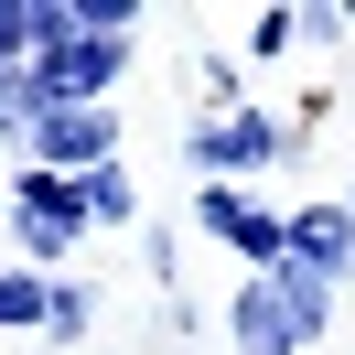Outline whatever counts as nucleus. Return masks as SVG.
<instances>
[{
  "label": "nucleus",
  "instance_id": "1",
  "mask_svg": "<svg viewBox=\"0 0 355 355\" xmlns=\"http://www.w3.org/2000/svg\"><path fill=\"white\" fill-rule=\"evenodd\" d=\"M87 226H97V216H87V183L33 173V162L11 173V237H22V269H54L76 237H87Z\"/></svg>",
  "mask_w": 355,
  "mask_h": 355
},
{
  "label": "nucleus",
  "instance_id": "2",
  "mask_svg": "<svg viewBox=\"0 0 355 355\" xmlns=\"http://www.w3.org/2000/svg\"><path fill=\"white\" fill-rule=\"evenodd\" d=\"M119 76H130V44H119V33H76V44L33 54V97H44V108H108Z\"/></svg>",
  "mask_w": 355,
  "mask_h": 355
},
{
  "label": "nucleus",
  "instance_id": "3",
  "mask_svg": "<svg viewBox=\"0 0 355 355\" xmlns=\"http://www.w3.org/2000/svg\"><path fill=\"white\" fill-rule=\"evenodd\" d=\"M22 162H33V173H65V183L108 173V162H119V108H44L33 140H22Z\"/></svg>",
  "mask_w": 355,
  "mask_h": 355
},
{
  "label": "nucleus",
  "instance_id": "4",
  "mask_svg": "<svg viewBox=\"0 0 355 355\" xmlns=\"http://www.w3.org/2000/svg\"><path fill=\"white\" fill-rule=\"evenodd\" d=\"M194 216H205V226H216V237L248 259V280H269V269L291 259V216H269V194H248V183H205V194H194Z\"/></svg>",
  "mask_w": 355,
  "mask_h": 355
},
{
  "label": "nucleus",
  "instance_id": "5",
  "mask_svg": "<svg viewBox=\"0 0 355 355\" xmlns=\"http://www.w3.org/2000/svg\"><path fill=\"white\" fill-rule=\"evenodd\" d=\"M280 151H291V119H280V108H226V119H205V130H194L205 183H248V173H269Z\"/></svg>",
  "mask_w": 355,
  "mask_h": 355
},
{
  "label": "nucleus",
  "instance_id": "6",
  "mask_svg": "<svg viewBox=\"0 0 355 355\" xmlns=\"http://www.w3.org/2000/svg\"><path fill=\"white\" fill-rule=\"evenodd\" d=\"M269 302H280L291 345H323V334H334V302H345V280H334V269H312V259H280V269H269Z\"/></svg>",
  "mask_w": 355,
  "mask_h": 355
},
{
  "label": "nucleus",
  "instance_id": "7",
  "mask_svg": "<svg viewBox=\"0 0 355 355\" xmlns=\"http://www.w3.org/2000/svg\"><path fill=\"white\" fill-rule=\"evenodd\" d=\"M291 259H312V269L345 280V259H355V205H302V216H291Z\"/></svg>",
  "mask_w": 355,
  "mask_h": 355
},
{
  "label": "nucleus",
  "instance_id": "8",
  "mask_svg": "<svg viewBox=\"0 0 355 355\" xmlns=\"http://www.w3.org/2000/svg\"><path fill=\"white\" fill-rule=\"evenodd\" d=\"M226 323H237V355H302L291 323H280V302H269V280H248L237 302H226Z\"/></svg>",
  "mask_w": 355,
  "mask_h": 355
},
{
  "label": "nucleus",
  "instance_id": "9",
  "mask_svg": "<svg viewBox=\"0 0 355 355\" xmlns=\"http://www.w3.org/2000/svg\"><path fill=\"white\" fill-rule=\"evenodd\" d=\"M44 302H54V280H44V269H11V259H0V323H11V334H22V323H44Z\"/></svg>",
  "mask_w": 355,
  "mask_h": 355
},
{
  "label": "nucleus",
  "instance_id": "10",
  "mask_svg": "<svg viewBox=\"0 0 355 355\" xmlns=\"http://www.w3.org/2000/svg\"><path fill=\"white\" fill-rule=\"evenodd\" d=\"M87 216H97V226H140V183L119 173V162H108V173H87Z\"/></svg>",
  "mask_w": 355,
  "mask_h": 355
},
{
  "label": "nucleus",
  "instance_id": "11",
  "mask_svg": "<svg viewBox=\"0 0 355 355\" xmlns=\"http://www.w3.org/2000/svg\"><path fill=\"white\" fill-rule=\"evenodd\" d=\"M44 97H33V65H0V140H33Z\"/></svg>",
  "mask_w": 355,
  "mask_h": 355
},
{
  "label": "nucleus",
  "instance_id": "12",
  "mask_svg": "<svg viewBox=\"0 0 355 355\" xmlns=\"http://www.w3.org/2000/svg\"><path fill=\"white\" fill-rule=\"evenodd\" d=\"M97 323V291H76V280H54V302H44V334L54 345H76V334Z\"/></svg>",
  "mask_w": 355,
  "mask_h": 355
},
{
  "label": "nucleus",
  "instance_id": "13",
  "mask_svg": "<svg viewBox=\"0 0 355 355\" xmlns=\"http://www.w3.org/2000/svg\"><path fill=\"white\" fill-rule=\"evenodd\" d=\"M291 44H302V11H280V0H269L259 22H248V54H291Z\"/></svg>",
  "mask_w": 355,
  "mask_h": 355
},
{
  "label": "nucleus",
  "instance_id": "14",
  "mask_svg": "<svg viewBox=\"0 0 355 355\" xmlns=\"http://www.w3.org/2000/svg\"><path fill=\"white\" fill-rule=\"evenodd\" d=\"M0 205H11V194H0Z\"/></svg>",
  "mask_w": 355,
  "mask_h": 355
},
{
  "label": "nucleus",
  "instance_id": "15",
  "mask_svg": "<svg viewBox=\"0 0 355 355\" xmlns=\"http://www.w3.org/2000/svg\"><path fill=\"white\" fill-rule=\"evenodd\" d=\"M345 205H355V194H345Z\"/></svg>",
  "mask_w": 355,
  "mask_h": 355
}]
</instances>
